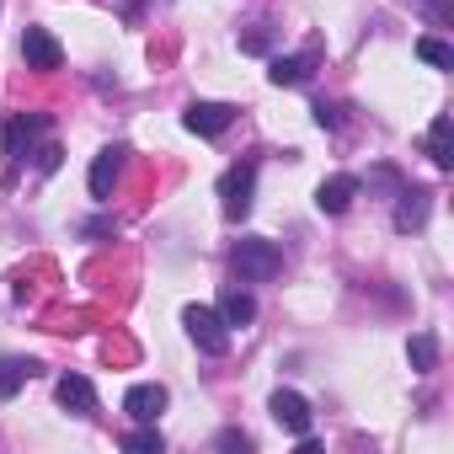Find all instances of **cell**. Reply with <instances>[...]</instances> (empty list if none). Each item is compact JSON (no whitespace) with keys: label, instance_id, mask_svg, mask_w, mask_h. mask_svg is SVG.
<instances>
[{"label":"cell","instance_id":"cell-1","mask_svg":"<svg viewBox=\"0 0 454 454\" xmlns=\"http://www.w3.org/2000/svg\"><path fill=\"white\" fill-rule=\"evenodd\" d=\"M231 268H236L241 284H268V278L284 273V252L273 241H262V236H247V241L231 247Z\"/></svg>","mask_w":454,"mask_h":454},{"label":"cell","instance_id":"cell-2","mask_svg":"<svg viewBox=\"0 0 454 454\" xmlns=\"http://www.w3.org/2000/svg\"><path fill=\"white\" fill-rule=\"evenodd\" d=\"M182 326H187V337H192L208 358H219L224 348H231V326L219 321L214 305H187V310H182Z\"/></svg>","mask_w":454,"mask_h":454},{"label":"cell","instance_id":"cell-3","mask_svg":"<svg viewBox=\"0 0 454 454\" xmlns=\"http://www.w3.org/2000/svg\"><path fill=\"white\" fill-rule=\"evenodd\" d=\"M252 192H257V166L252 160L224 171L219 176V208H224V219H247L252 214Z\"/></svg>","mask_w":454,"mask_h":454},{"label":"cell","instance_id":"cell-4","mask_svg":"<svg viewBox=\"0 0 454 454\" xmlns=\"http://www.w3.org/2000/svg\"><path fill=\"white\" fill-rule=\"evenodd\" d=\"M231 123H236V107H224V102H192L182 113V129L187 134H203V139H219Z\"/></svg>","mask_w":454,"mask_h":454},{"label":"cell","instance_id":"cell-5","mask_svg":"<svg viewBox=\"0 0 454 454\" xmlns=\"http://www.w3.org/2000/svg\"><path fill=\"white\" fill-rule=\"evenodd\" d=\"M22 59H27V70H59L65 65V49H59V38L49 33V27H27V38H22Z\"/></svg>","mask_w":454,"mask_h":454},{"label":"cell","instance_id":"cell-6","mask_svg":"<svg viewBox=\"0 0 454 454\" xmlns=\"http://www.w3.org/2000/svg\"><path fill=\"white\" fill-rule=\"evenodd\" d=\"M268 411H273V422L284 427V433H310V401L300 395V390H273V401H268Z\"/></svg>","mask_w":454,"mask_h":454},{"label":"cell","instance_id":"cell-7","mask_svg":"<svg viewBox=\"0 0 454 454\" xmlns=\"http://www.w3.org/2000/svg\"><path fill=\"white\" fill-rule=\"evenodd\" d=\"M123 155H129L123 145H107V150L91 160V198H97V203L113 198V187H118V176H123Z\"/></svg>","mask_w":454,"mask_h":454},{"label":"cell","instance_id":"cell-8","mask_svg":"<svg viewBox=\"0 0 454 454\" xmlns=\"http://www.w3.org/2000/svg\"><path fill=\"white\" fill-rule=\"evenodd\" d=\"M38 134H43V118H38V113H17L6 129H0V150H6L12 160H22V155L33 150V139H38Z\"/></svg>","mask_w":454,"mask_h":454},{"label":"cell","instance_id":"cell-9","mask_svg":"<svg viewBox=\"0 0 454 454\" xmlns=\"http://www.w3.org/2000/svg\"><path fill=\"white\" fill-rule=\"evenodd\" d=\"M353 198H358V176H348V171H337V176H326L316 187V208L321 214H348Z\"/></svg>","mask_w":454,"mask_h":454},{"label":"cell","instance_id":"cell-10","mask_svg":"<svg viewBox=\"0 0 454 454\" xmlns=\"http://www.w3.org/2000/svg\"><path fill=\"white\" fill-rule=\"evenodd\" d=\"M54 395H59V406H65V411H81V417H91V411H97V390H91V380H86V374H59Z\"/></svg>","mask_w":454,"mask_h":454},{"label":"cell","instance_id":"cell-11","mask_svg":"<svg viewBox=\"0 0 454 454\" xmlns=\"http://www.w3.org/2000/svg\"><path fill=\"white\" fill-rule=\"evenodd\" d=\"M166 401H171L166 385H134V390L123 395V411H129L134 422H155V417L166 411Z\"/></svg>","mask_w":454,"mask_h":454},{"label":"cell","instance_id":"cell-12","mask_svg":"<svg viewBox=\"0 0 454 454\" xmlns=\"http://www.w3.org/2000/svg\"><path fill=\"white\" fill-rule=\"evenodd\" d=\"M219 321L231 326V332H241V326H252L257 321V300L236 284V289H224V300H219Z\"/></svg>","mask_w":454,"mask_h":454},{"label":"cell","instance_id":"cell-13","mask_svg":"<svg viewBox=\"0 0 454 454\" xmlns=\"http://www.w3.org/2000/svg\"><path fill=\"white\" fill-rule=\"evenodd\" d=\"M427 155H433L438 171L454 166V123H449V113H438V118L427 123Z\"/></svg>","mask_w":454,"mask_h":454},{"label":"cell","instance_id":"cell-14","mask_svg":"<svg viewBox=\"0 0 454 454\" xmlns=\"http://www.w3.org/2000/svg\"><path fill=\"white\" fill-rule=\"evenodd\" d=\"M310 70H316L310 54H278V59L268 65V81H273V86H300V81H310Z\"/></svg>","mask_w":454,"mask_h":454},{"label":"cell","instance_id":"cell-15","mask_svg":"<svg viewBox=\"0 0 454 454\" xmlns=\"http://www.w3.org/2000/svg\"><path fill=\"white\" fill-rule=\"evenodd\" d=\"M33 374H38V364H33V358H12V353H6V358H0V401H12Z\"/></svg>","mask_w":454,"mask_h":454},{"label":"cell","instance_id":"cell-16","mask_svg":"<svg viewBox=\"0 0 454 454\" xmlns=\"http://www.w3.org/2000/svg\"><path fill=\"white\" fill-rule=\"evenodd\" d=\"M406 358H411L417 374H433V369H438V337H433V332H417V337L406 342Z\"/></svg>","mask_w":454,"mask_h":454},{"label":"cell","instance_id":"cell-17","mask_svg":"<svg viewBox=\"0 0 454 454\" xmlns=\"http://www.w3.org/2000/svg\"><path fill=\"white\" fill-rule=\"evenodd\" d=\"M427 219V192L422 187H401V208H395V224L401 231H411V224Z\"/></svg>","mask_w":454,"mask_h":454},{"label":"cell","instance_id":"cell-18","mask_svg":"<svg viewBox=\"0 0 454 454\" xmlns=\"http://www.w3.org/2000/svg\"><path fill=\"white\" fill-rule=\"evenodd\" d=\"M417 59H422V65H433V70H449V65H454V49H449L443 38H433V33H427V38H417Z\"/></svg>","mask_w":454,"mask_h":454},{"label":"cell","instance_id":"cell-19","mask_svg":"<svg viewBox=\"0 0 454 454\" xmlns=\"http://www.w3.org/2000/svg\"><path fill=\"white\" fill-rule=\"evenodd\" d=\"M123 449H139V454H160V433H155V422H139V427L123 438Z\"/></svg>","mask_w":454,"mask_h":454},{"label":"cell","instance_id":"cell-20","mask_svg":"<svg viewBox=\"0 0 454 454\" xmlns=\"http://www.w3.org/2000/svg\"><path fill=\"white\" fill-rule=\"evenodd\" d=\"M59 160H65V150H59V145H43V150H38V171H43V176H49V171H59Z\"/></svg>","mask_w":454,"mask_h":454},{"label":"cell","instance_id":"cell-21","mask_svg":"<svg viewBox=\"0 0 454 454\" xmlns=\"http://www.w3.org/2000/svg\"><path fill=\"white\" fill-rule=\"evenodd\" d=\"M310 113H316V123H321V129H337V123H342V113H337L332 102H316Z\"/></svg>","mask_w":454,"mask_h":454},{"label":"cell","instance_id":"cell-22","mask_svg":"<svg viewBox=\"0 0 454 454\" xmlns=\"http://www.w3.org/2000/svg\"><path fill=\"white\" fill-rule=\"evenodd\" d=\"M241 49H247V54H268V27L247 33V38H241Z\"/></svg>","mask_w":454,"mask_h":454},{"label":"cell","instance_id":"cell-23","mask_svg":"<svg viewBox=\"0 0 454 454\" xmlns=\"http://www.w3.org/2000/svg\"><path fill=\"white\" fill-rule=\"evenodd\" d=\"M219 449H252V438L236 433V427H224V433H219Z\"/></svg>","mask_w":454,"mask_h":454},{"label":"cell","instance_id":"cell-24","mask_svg":"<svg viewBox=\"0 0 454 454\" xmlns=\"http://www.w3.org/2000/svg\"><path fill=\"white\" fill-rule=\"evenodd\" d=\"M422 6H427V12H433L438 22H449V0H422Z\"/></svg>","mask_w":454,"mask_h":454},{"label":"cell","instance_id":"cell-25","mask_svg":"<svg viewBox=\"0 0 454 454\" xmlns=\"http://www.w3.org/2000/svg\"><path fill=\"white\" fill-rule=\"evenodd\" d=\"M139 6H145V0H123V17L134 22V17H139Z\"/></svg>","mask_w":454,"mask_h":454}]
</instances>
